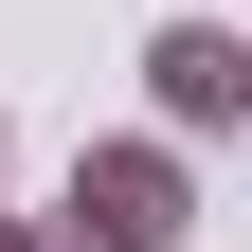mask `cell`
Masks as SVG:
<instances>
[{
    "label": "cell",
    "mask_w": 252,
    "mask_h": 252,
    "mask_svg": "<svg viewBox=\"0 0 252 252\" xmlns=\"http://www.w3.org/2000/svg\"><path fill=\"white\" fill-rule=\"evenodd\" d=\"M72 216H90V234H126V252H180V234H198L180 126H126V144H90V162H72Z\"/></svg>",
    "instance_id": "cell-1"
},
{
    "label": "cell",
    "mask_w": 252,
    "mask_h": 252,
    "mask_svg": "<svg viewBox=\"0 0 252 252\" xmlns=\"http://www.w3.org/2000/svg\"><path fill=\"white\" fill-rule=\"evenodd\" d=\"M144 108H162L180 144H252V36L234 18H162V36H144Z\"/></svg>",
    "instance_id": "cell-2"
},
{
    "label": "cell",
    "mask_w": 252,
    "mask_h": 252,
    "mask_svg": "<svg viewBox=\"0 0 252 252\" xmlns=\"http://www.w3.org/2000/svg\"><path fill=\"white\" fill-rule=\"evenodd\" d=\"M36 252H126V234H90V216H72V198H54V216H36Z\"/></svg>",
    "instance_id": "cell-3"
},
{
    "label": "cell",
    "mask_w": 252,
    "mask_h": 252,
    "mask_svg": "<svg viewBox=\"0 0 252 252\" xmlns=\"http://www.w3.org/2000/svg\"><path fill=\"white\" fill-rule=\"evenodd\" d=\"M0 252H36V216H0Z\"/></svg>",
    "instance_id": "cell-4"
}]
</instances>
